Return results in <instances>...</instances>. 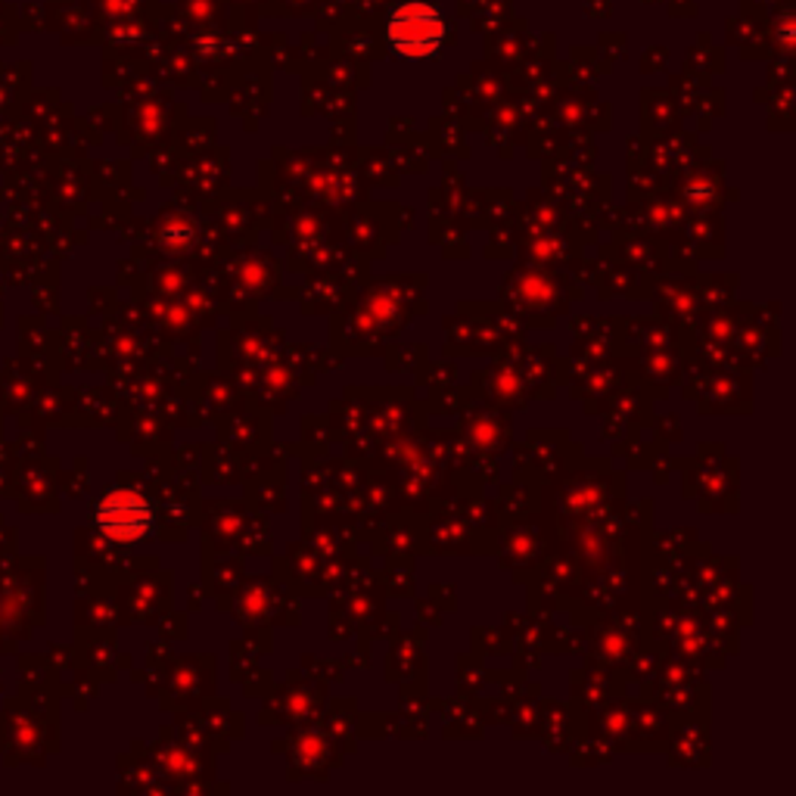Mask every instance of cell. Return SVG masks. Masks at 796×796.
Listing matches in <instances>:
<instances>
[{
  "label": "cell",
  "mask_w": 796,
  "mask_h": 796,
  "mask_svg": "<svg viewBox=\"0 0 796 796\" xmlns=\"http://www.w3.org/2000/svg\"><path fill=\"white\" fill-rule=\"evenodd\" d=\"M389 48L405 60L432 56L446 41V19L430 3H405L389 17L386 25Z\"/></svg>",
  "instance_id": "6da1fadb"
},
{
  "label": "cell",
  "mask_w": 796,
  "mask_h": 796,
  "mask_svg": "<svg viewBox=\"0 0 796 796\" xmlns=\"http://www.w3.org/2000/svg\"><path fill=\"white\" fill-rule=\"evenodd\" d=\"M97 526L116 542H140L153 530V511L137 492H109L97 504Z\"/></svg>",
  "instance_id": "7a4b0ae2"
}]
</instances>
